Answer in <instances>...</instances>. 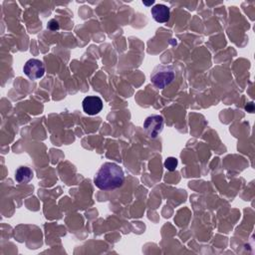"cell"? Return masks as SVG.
I'll use <instances>...</instances> for the list:
<instances>
[{"label": "cell", "mask_w": 255, "mask_h": 255, "mask_svg": "<svg viewBox=\"0 0 255 255\" xmlns=\"http://www.w3.org/2000/svg\"><path fill=\"white\" fill-rule=\"evenodd\" d=\"M125 174L122 167L115 162H105L97 171L94 183L102 190H113L123 185Z\"/></svg>", "instance_id": "1"}, {"label": "cell", "mask_w": 255, "mask_h": 255, "mask_svg": "<svg viewBox=\"0 0 255 255\" xmlns=\"http://www.w3.org/2000/svg\"><path fill=\"white\" fill-rule=\"evenodd\" d=\"M175 78V71L171 65H158L156 66L151 75V83L157 89H164L167 87Z\"/></svg>", "instance_id": "2"}, {"label": "cell", "mask_w": 255, "mask_h": 255, "mask_svg": "<svg viewBox=\"0 0 255 255\" xmlns=\"http://www.w3.org/2000/svg\"><path fill=\"white\" fill-rule=\"evenodd\" d=\"M143 128L149 137L155 138L163 129V118L159 115L147 117L143 122Z\"/></svg>", "instance_id": "3"}, {"label": "cell", "mask_w": 255, "mask_h": 255, "mask_svg": "<svg viewBox=\"0 0 255 255\" xmlns=\"http://www.w3.org/2000/svg\"><path fill=\"white\" fill-rule=\"evenodd\" d=\"M23 71L29 79L37 80L44 76L45 66L43 62L38 59H30L25 63L23 67Z\"/></svg>", "instance_id": "4"}, {"label": "cell", "mask_w": 255, "mask_h": 255, "mask_svg": "<svg viewBox=\"0 0 255 255\" xmlns=\"http://www.w3.org/2000/svg\"><path fill=\"white\" fill-rule=\"evenodd\" d=\"M83 110L87 115L94 116L99 114L103 109V101L98 96H88L82 102Z\"/></svg>", "instance_id": "5"}, {"label": "cell", "mask_w": 255, "mask_h": 255, "mask_svg": "<svg viewBox=\"0 0 255 255\" xmlns=\"http://www.w3.org/2000/svg\"><path fill=\"white\" fill-rule=\"evenodd\" d=\"M151 15L153 19L158 23H165L169 20V8L163 4H156L154 5L151 10Z\"/></svg>", "instance_id": "6"}, {"label": "cell", "mask_w": 255, "mask_h": 255, "mask_svg": "<svg viewBox=\"0 0 255 255\" xmlns=\"http://www.w3.org/2000/svg\"><path fill=\"white\" fill-rule=\"evenodd\" d=\"M33 178V171L28 166H20L16 169L15 179L19 183H27Z\"/></svg>", "instance_id": "7"}, {"label": "cell", "mask_w": 255, "mask_h": 255, "mask_svg": "<svg viewBox=\"0 0 255 255\" xmlns=\"http://www.w3.org/2000/svg\"><path fill=\"white\" fill-rule=\"evenodd\" d=\"M177 166V159L175 157H167L165 160H164V167L169 170V171H173L175 170Z\"/></svg>", "instance_id": "8"}, {"label": "cell", "mask_w": 255, "mask_h": 255, "mask_svg": "<svg viewBox=\"0 0 255 255\" xmlns=\"http://www.w3.org/2000/svg\"><path fill=\"white\" fill-rule=\"evenodd\" d=\"M60 26H59V23L58 21L56 20H50L49 23H48V29H50L51 31H56V30H59Z\"/></svg>", "instance_id": "9"}, {"label": "cell", "mask_w": 255, "mask_h": 255, "mask_svg": "<svg viewBox=\"0 0 255 255\" xmlns=\"http://www.w3.org/2000/svg\"><path fill=\"white\" fill-rule=\"evenodd\" d=\"M142 3H143V4H145V5H147V6H149L150 4H153L154 2H153V1H151V2H148V3H147V2H144V1H142Z\"/></svg>", "instance_id": "10"}]
</instances>
